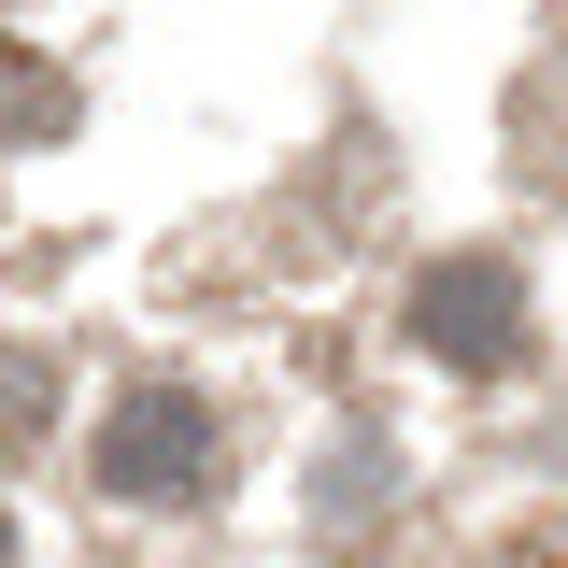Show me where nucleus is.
Listing matches in <instances>:
<instances>
[{
	"instance_id": "20e7f679",
	"label": "nucleus",
	"mask_w": 568,
	"mask_h": 568,
	"mask_svg": "<svg viewBox=\"0 0 568 568\" xmlns=\"http://www.w3.org/2000/svg\"><path fill=\"white\" fill-rule=\"evenodd\" d=\"M0 568H14V511H0Z\"/></svg>"
},
{
	"instance_id": "f03ea898",
	"label": "nucleus",
	"mask_w": 568,
	"mask_h": 568,
	"mask_svg": "<svg viewBox=\"0 0 568 568\" xmlns=\"http://www.w3.org/2000/svg\"><path fill=\"white\" fill-rule=\"evenodd\" d=\"M413 342L440 355V369H511V355H526V271H511V256H440V271L413 284Z\"/></svg>"
},
{
	"instance_id": "f257e3e1",
	"label": "nucleus",
	"mask_w": 568,
	"mask_h": 568,
	"mask_svg": "<svg viewBox=\"0 0 568 568\" xmlns=\"http://www.w3.org/2000/svg\"><path fill=\"white\" fill-rule=\"evenodd\" d=\"M213 484V413L185 384H129L114 426H100V497H142V511H171V497Z\"/></svg>"
},
{
	"instance_id": "7ed1b4c3",
	"label": "nucleus",
	"mask_w": 568,
	"mask_h": 568,
	"mask_svg": "<svg viewBox=\"0 0 568 568\" xmlns=\"http://www.w3.org/2000/svg\"><path fill=\"white\" fill-rule=\"evenodd\" d=\"M43 413H58V369H43L29 342H0V440H29Z\"/></svg>"
}]
</instances>
